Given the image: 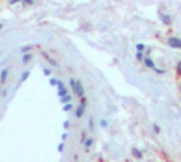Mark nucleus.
I'll return each instance as SVG.
<instances>
[{
	"instance_id": "obj_2",
	"label": "nucleus",
	"mask_w": 181,
	"mask_h": 162,
	"mask_svg": "<svg viewBox=\"0 0 181 162\" xmlns=\"http://www.w3.org/2000/svg\"><path fill=\"white\" fill-rule=\"evenodd\" d=\"M85 107H86V99L85 97H81V104L78 106L77 111H75V116H77V117H82L83 111H85Z\"/></svg>"
},
{
	"instance_id": "obj_20",
	"label": "nucleus",
	"mask_w": 181,
	"mask_h": 162,
	"mask_svg": "<svg viewBox=\"0 0 181 162\" xmlns=\"http://www.w3.org/2000/svg\"><path fill=\"white\" fill-rule=\"evenodd\" d=\"M64 148H65V144L61 142V144L58 145V151H60V152H62V151H64Z\"/></svg>"
},
{
	"instance_id": "obj_1",
	"label": "nucleus",
	"mask_w": 181,
	"mask_h": 162,
	"mask_svg": "<svg viewBox=\"0 0 181 162\" xmlns=\"http://www.w3.org/2000/svg\"><path fill=\"white\" fill-rule=\"evenodd\" d=\"M69 83H71V88L74 89V92L78 95V97H83L85 90H83V88H82V83H81L79 80H75V79H71Z\"/></svg>"
},
{
	"instance_id": "obj_25",
	"label": "nucleus",
	"mask_w": 181,
	"mask_h": 162,
	"mask_svg": "<svg viewBox=\"0 0 181 162\" xmlns=\"http://www.w3.org/2000/svg\"><path fill=\"white\" fill-rule=\"evenodd\" d=\"M154 131H156V133H157V134H159V133H160V128H159V127H157V125H156V124H154Z\"/></svg>"
},
{
	"instance_id": "obj_28",
	"label": "nucleus",
	"mask_w": 181,
	"mask_h": 162,
	"mask_svg": "<svg viewBox=\"0 0 181 162\" xmlns=\"http://www.w3.org/2000/svg\"><path fill=\"white\" fill-rule=\"evenodd\" d=\"M0 90H2V88H0Z\"/></svg>"
},
{
	"instance_id": "obj_27",
	"label": "nucleus",
	"mask_w": 181,
	"mask_h": 162,
	"mask_svg": "<svg viewBox=\"0 0 181 162\" xmlns=\"http://www.w3.org/2000/svg\"><path fill=\"white\" fill-rule=\"evenodd\" d=\"M67 137H68V134H67V133H64V134H62V140H65Z\"/></svg>"
},
{
	"instance_id": "obj_24",
	"label": "nucleus",
	"mask_w": 181,
	"mask_h": 162,
	"mask_svg": "<svg viewBox=\"0 0 181 162\" xmlns=\"http://www.w3.org/2000/svg\"><path fill=\"white\" fill-rule=\"evenodd\" d=\"M136 56H137V59H141V52L140 51L136 52Z\"/></svg>"
},
{
	"instance_id": "obj_9",
	"label": "nucleus",
	"mask_w": 181,
	"mask_h": 162,
	"mask_svg": "<svg viewBox=\"0 0 181 162\" xmlns=\"http://www.w3.org/2000/svg\"><path fill=\"white\" fill-rule=\"evenodd\" d=\"M71 99H72V97H71V95H69V93H68V95H65V96H62V97H61V103H69V101H71Z\"/></svg>"
},
{
	"instance_id": "obj_11",
	"label": "nucleus",
	"mask_w": 181,
	"mask_h": 162,
	"mask_svg": "<svg viewBox=\"0 0 181 162\" xmlns=\"http://www.w3.org/2000/svg\"><path fill=\"white\" fill-rule=\"evenodd\" d=\"M132 154L136 156V158H141V152L139 150H136V148H133V150H132Z\"/></svg>"
},
{
	"instance_id": "obj_13",
	"label": "nucleus",
	"mask_w": 181,
	"mask_h": 162,
	"mask_svg": "<svg viewBox=\"0 0 181 162\" xmlns=\"http://www.w3.org/2000/svg\"><path fill=\"white\" fill-rule=\"evenodd\" d=\"M21 3L24 4V6H33L34 0H21Z\"/></svg>"
},
{
	"instance_id": "obj_22",
	"label": "nucleus",
	"mask_w": 181,
	"mask_h": 162,
	"mask_svg": "<svg viewBox=\"0 0 181 162\" xmlns=\"http://www.w3.org/2000/svg\"><path fill=\"white\" fill-rule=\"evenodd\" d=\"M136 48H137L139 51H141V49H144V45H143V44H137V45H136Z\"/></svg>"
},
{
	"instance_id": "obj_5",
	"label": "nucleus",
	"mask_w": 181,
	"mask_h": 162,
	"mask_svg": "<svg viewBox=\"0 0 181 162\" xmlns=\"http://www.w3.org/2000/svg\"><path fill=\"white\" fill-rule=\"evenodd\" d=\"M31 59H33V54H31V52H26V54H23V56H21V62L24 65H27L28 62L31 61Z\"/></svg>"
},
{
	"instance_id": "obj_26",
	"label": "nucleus",
	"mask_w": 181,
	"mask_h": 162,
	"mask_svg": "<svg viewBox=\"0 0 181 162\" xmlns=\"http://www.w3.org/2000/svg\"><path fill=\"white\" fill-rule=\"evenodd\" d=\"M68 127H69V123L65 121V123H64V128H68Z\"/></svg>"
},
{
	"instance_id": "obj_19",
	"label": "nucleus",
	"mask_w": 181,
	"mask_h": 162,
	"mask_svg": "<svg viewBox=\"0 0 181 162\" xmlns=\"http://www.w3.org/2000/svg\"><path fill=\"white\" fill-rule=\"evenodd\" d=\"M44 55H45V54H44ZM45 56H47V55H45ZM47 59H48V61H50V64H51L52 66H57V62L54 61V59H52V58H48V56H47Z\"/></svg>"
},
{
	"instance_id": "obj_4",
	"label": "nucleus",
	"mask_w": 181,
	"mask_h": 162,
	"mask_svg": "<svg viewBox=\"0 0 181 162\" xmlns=\"http://www.w3.org/2000/svg\"><path fill=\"white\" fill-rule=\"evenodd\" d=\"M7 78H9V69H7V68H3L2 72H0V83H6Z\"/></svg>"
},
{
	"instance_id": "obj_23",
	"label": "nucleus",
	"mask_w": 181,
	"mask_h": 162,
	"mask_svg": "<svg viewBox=\"0 0 181 162\" xmlns=\"http://www.w3.org/2000/svg\"><path fill=\"white\" fill-rule=\"evenodd\" d=\"M101 125L102 127H107V121L106 120H101Z\"/></svg>"
},
{
	"instance_id": "obj_7",
	"label": "nucleus",
	"mask_w": 181,
	"mask_h": 162,
	"mask_svg": "<svg viewBox=\"0 0 181 162\" xmlns=\"http://www.w3.org/2000/svg\"><path fill=\"white\" fill-rule=\"evenodd\" d=\"M28 76H30V70H24V72H23V74H21V78H20V83L26 82Z\"/></svg>"
},
{
	"instance_id": "obj_21",
	"label": "nucleus",
	"mask_w": 181,
	"mask_h": 162,
	"mask_svg": "<svg viewBox=\"0 0 181 162\" xmlns=\"http://www.w3.org/2000/svg\"><path fill=\"white\" fill-rule=\"evenodd\" d=\"M177 72H178V75H181V61L178 62V65H177Z\"/></svg>"
},
{
	"instance_id": "obj_10",
	"label": "nucleus",
	"mask_w": 181,
	"mask_h": 162,
	"mask_svg": "<svg viewBox=\"0 0 181 162\" xmlns=\"http://www.w3.org/2000/svg\"><path fill=\"white\" fill-rule=\"evenodd\" d=\"M65 95H68V90H67V88H62V89H60V90H58V96H60V97H62V96H65Z\"/></svg>"
},
{
	"instance_id": "obj_3",
	"label": "nucleus",
	"mask_w": 181,
	"mask_h": 162,
	"mask_svg": "<svg viewBox=\"0 0 181 162\" xmlns=\"http://www.w3.org/2000/svg\"><path fill=\"white\" fill-rule=\"evenodd\" d=\"M169 45L173 47V48H181V40L180 38H175V37L169 38Z\"/></svg>"
},
{
	"instance_id": "obj_15",
	"label": "nucleus",
	"mask_w": 181,
	"mask_h": 162,
	"mask_svg": "<svg viewBox=\"0 0 181 162\" xmlns=\"http://www.w3.org/2000/svg\"><path fill=\"white\" fill-rule=\"evenodd\" d=\"M71 109H72V104H71V103H65L64 104V111H69Z\"/></svg>"
},
{
	"instance_id": "obj_17",
	"label": "nucleus",
	"mask_w": 181,
	"mask_h": 162,
	"mask_svg": "<svg viewBox=\"0 0 181 162\" xmlns=\"http://www.w3.org/2000/svg\"><path fill=\"white\" fill-rule=\"evenodd\" d=\"M19 3H21V0H9L10 6H13V4H19Z\"/></svg>"
},
{
	"instance_id": "obj_16",
	"label": "nucleus",
	"mask_w": 181,
	"mask_h": 162,
	"mask_svg": "<svg viewBox=\"0 0 181 162\" xmlns=\"http://www.w3.org/2000/svg\"><path fill=\"white\" fill-rule=\"evenodd\" d=\"M43 74L45 75V76H50V75H51V70H50L48 68H44V69H43Z\"/></svg>"
},
{
	"instance_id": "obj_18",
	"label": "nucleus",
	"mask_w": 181,
	"mask_h": 162,
	"mask_svg": "<svg viewBox=\"0 0 181 162\" xmlns=\"http://www.w3.org/2000/svg\"><path fill=\"white\" fill-rule=\"evenodd\" d=\"M57 83H58V79H54V78L50 79V85L51 86H57Z\"/></svg>"
},
{
	"instance_id": "obj_6",
	"label": "nucleus",
	"mask_w": 181,
	"mask_h": 162,
	"mask_svg": "<svg viewBox=\"0 0 181 162\" xmlns=\"http://www.w3.org/2000/svg\"><path fill=\"white\" fill-rule=\"evenodd\" d=\"M144 64H146V66H147V68H151V69H154V68H156V65H154V62L151 61L150 58H147V56L144 58Z\"/></svg>"
},
{
	"instance_id": "obj_8",
	"label": "nucleus",
	"mask_w": 181,
	"mask_h": 162,
	"mask_svg": "<svg viewBox=\"0 0 181 162\" xmlns=\"http://www.w3.org/2000/svg\"><path fill=\"white\" fill-rule=\"evenodd\" d=\"M31 49H33V45H23L20 51H21V54H26V52H31Z\"/></svg>"
},
{
	"instance_id": "obj_12",
	"label": "nucleus",
	"mask_w": 181,
	"mask_h": 162,
	"mask_svg": "<svg viewBox=\"0 0 181 162\" xmlns=\"http://www.w3.org/2000/svg\"><path fill=\"white\" fill-rule=\"evenodd\" d=\"M161 19H163V23H164V24H169V23L171 21V20H170V17H169V16H166V14H163Z\"/></svg>"
},
{
	"instance_id": "obj_14",
	"label": "nucleus",
	"mask_w": 181,
	"mask_h": 162,
	"mask_svg": "<svg viewBox=\"0 0 181 162\" xmlns=\"http://www.w3.org/2000/svg\"><path fill=\"white\" fill-rule=\"evenodd\" d=\"M92 144H93V140H92V138H88V140L85 141V147H86V148H89L91 145H92Z\"/></svg>"
}]
</instances>
